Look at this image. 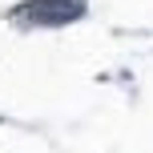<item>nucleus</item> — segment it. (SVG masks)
Returning a JSON list of instances; mask_svg holds the SVG:
<instances>
[{
    "label": "nucleus",
    "mask_w": 153,
    "mask_h": 153,
    "mask_svg": "<svg viewBox=\"0 0 153 153\" xmlns=\"http://www.w3.org/2000/svg\"><path fill=\"white\" fill-rule=\"evenodd\" d=\"M81 8L69 4V0H40V4H28L24 8V16H32L36 24H56V20H69V16H76Z\"/></svg>",
    "instance_id": "f257e3e1"
}]
</instances>
